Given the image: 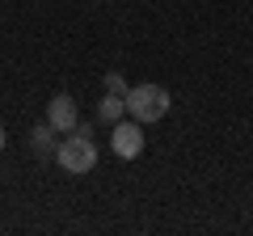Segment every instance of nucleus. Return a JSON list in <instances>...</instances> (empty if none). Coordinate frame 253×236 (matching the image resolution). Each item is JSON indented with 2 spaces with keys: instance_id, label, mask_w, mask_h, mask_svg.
Segmentation results:
<instances>
[{
  "instance_id": "1",
  "label": "nucleus",
  "mask_w": 253,
  "mask_h": 236,
  "mask_svg": "<svg viewBox=\"0 0 253 236\" xmlns=\"http://www.w3.org/2000/svg\"><path fill=\"white\" fill-rule=\"evenodd\" d=\"M55 160H59L63 173H72V177H84V173H93V164H97V144H93L89 127H76L72 135L59 144V152H55Z\"/></svg>"
},
{
  "instance_id": "2",
  "label": "nucleus",
  "mask_w": 253,
  "mask_h": 236,
  "mask_svg": "<svg viewBox=\"0 0 253 236\" xmlns=\"http://www.w3.org/2000/svg\"><path fill=\"white\" fill-rule=\"evenodd\" d=\"M169 89L165 84H131V93H126V114L135 118V122H161L165 114H169Z\"/></svg>"
},
{
  "instance_id": "3",
  "label": "nucleus",
  "mask_w": 253,
  "mask_h": 236,
  "mask_svg": "<svg viewBox=\"0 0 253 236\" xmlns=\"http://www.w3.org/2000/svg\"><path fill=\"white\" fill-rule=\"evenodd\" d=\"M110 148H114V156H123V160H135L139 152H144V122H114L110 127Z\"/></svg>"
},
{
  "instance_id": "4",
  "label": "nucleus",
  "mask_w": 253,
  "mask_h": 236,
  "mask_svg": "<svg viewBox=\"0 0 253 236\" xmlns=\"http://www.w3.org/2000/svg\"><path fill=\"white\" fill-rule=\"evenodd\" d=\"M46 122H51L59 135H72L76 127H81V114H76V101L68 97V93H55L51 101H46Z\"/></svg>"
},
{
  "instance_id": "5",
  "label": "nucleus",
  "mask_w": 253,
  "mask_h": 236,
  "mask_svg": "<svg viewBox=\"0 0 253 236\" xmlns=\"http://www.w3.org/2000/svg\"><path fill=\"white\" fill-rule=\"evenodd\" d=\"M55 135H59V131H55L51 122H46V127L38 122V127L30 131V148H34V156H42V160H46V156H55V152H59V144H63V139H55Z\"/></svg>"
},
{
  "instance_id": "6",
  "label": "nucleus",
  "mask_w": 253,
  "mask_h": 236,
  "mask_svg": "<svg viewBox=\"0 0 253 236\" xmlns=\"http://www.w3.org/2000/svg\"><path fill=\"white\" fill-rule=\"evenodd\" d=\"M123 114H126V97H118V93H106V97L97 101V122H123Z\"/></svg>"
},
{
  "instance_id": "7",
  "label": "nucleus",
  "mask_w": 253,
  "mask_h": 236,
  "mask_svg": "<svg viewBox=\"0 0 253 236\" xmlns=\"http://www.w3.org/2000/svg\"><path fill=\"white\" fill-rule=\"evenodd\" d=\"M106 93H118V97H126V93H131V84L123 80V72H106Z\"/></svg>"
},
{
  "instance_id": "8",
  "label": "nucleus",
  "mask_w": 253,
  "mask_h": 236,
  "mask_svg": "<svg viewBox=\"0 0 253 236\" xmlns=\"http://www.w3.org/2000/svg\"><path fill=\"white\" fill-rule=\"evenodd\" d=\"M0 152H4V127H0Z\"/></svg>"
}]
</instances>
